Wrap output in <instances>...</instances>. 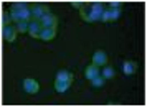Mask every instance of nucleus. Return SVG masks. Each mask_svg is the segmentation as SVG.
<instances>
[{
    "label": "nucleus",
    "instance_id": "nucleus-15",
    "mask_svg": "<svg viewBox=\"0 0 147 107\" xmlns=\"http://www.w3.org/2000/svg\"><path fill=\"white\" fill-rule=\"evenodd\" d=\"M91 82H93V86L99 87V86H102V84H104V82H106V79H104V78H102V76H101V74H98V76H96V78H93V79H91Z\"/></svg>",
    "mask_w": 147,
    "mask_h": 107
},
{
    "label": "nucleus",
    "instance_id": "nucleus-4",
    "mask_svg": "<svg viewBox=\"0 0 147 107\" xmlns=\"http://www.w3.org/2000/svg\"><path fill=\"white\" fill-rule=\"evenodd\" d=\"M41 27L43 28H56L58 27V17H55V15H47V17H43L40 20Z\"/></svg>",
    "mask_w": 147,
    "mask_h": 107
},
{
    "label": "nucleus",
    "instance_id": "nucleus-9",
    "mask_svg": "<svg viewBox=\"0 0 147 107\" xmlns=\"http://www.w3.org/2000/svg\"><path fill=\"white\" fill-rule=\"evenodd\" d=\"M122 71H124V74H134L137 71V63H134V61H126V63L122 64Z\"/></svg>",
    "mask_w": 147,
    "mask_h": 107
},
{
    "label": "nucleus",
    "instance_id": "nucleus-10",
    "mask_svg": "<svg viewBox=\"0 0 147 107\" xmlns=\"http://www.w3.org/2000/svg\"><path fill=\"white\" fill-rule=\"evenodd\" d=\"M69 86H71V81H58L56 79V82H55V89L58 92H65Z\"/></svg>",
    "mask_w": 147,
    "mask_h": 107
},
{
    "label": "nucleus",
    "instance_id": "nucleus-1",
    "mask_svg": "<svg viewBox=\"0 0 147 107\" xmlns=\"http://www.w3.org/2000/svg\"><path fill=\"white\" fill-rule=\"evenodd\" d=\"M32 15H33V20L40 21L43 17L50 15V8H48L47 5H33V7H32Z\"/></svg>",
    "mask_w": 147,
    "mask_h": 107
},
{
    "label": "nucleus",
    "instance_id": "nucleus-12",
    "mask_svg": "<svg viewBox=\"0 0 147 107\" xmlns=\"http://www.w3.org/2000/svg\"><path fill=\"white\" fill-rule=\"evenodd\" d=\"M101 76H102L104 79H111V78H114V76H116V73H114V68L106 66L104 69H102V73H101Z\"/></svg>",
    "mask_w": 147,
    "mask_h": 107
},
{
    "label": "nucleus",
    "instance_id": "nucleus-19",
    "mask_svg": "<svg viewBox=\"0 0 147 107\" xmlns=\"http://www.w3.org/2000/svg\"><path fill=\"white\" fill-rule=\"evenodd\" d=\"M121 2H109V8H119Z\"/></svg>",
    "mask_w": 147,
    "mask_h": 107
},
{
    "label": "nucleus",
    "instance_id": "nucleus-3",
    "mask_svg": "<svg viewBox=\"0 0 147 107\" xmlns=\"http://www.w3.org/2000/svg\"><path fill=\"white\" fill-rule=\"evenodd\" d=\"M41 30H43V27H41V23L38 20H32L28 23V33L32 35L33 38H40Z\"/></svg>",
    "mask_w": 147,
    "mask_h": 107
},
{
    "label": "nucleus",
    "instance_id": "nucleus-14",
    "mask_svg": "<svg viewBox=\"0 0 147 107\" xmlns=\"http://www.w3.org/2000/svg\"><path fill=\"white\" fill-rule=\"evenodd\" d=\"M28 8V3L27 2H15L10 10H27Z\"/></svg>",
    "mask_w": 147,
    "mask_h": 107
},
{
    "label": "nucleus",
    "instance_id": "nucleus-11",
    "mask_svg": "<svg viewBox=\"0 0 147 107\" xmlns=\"http://www.w3.org/2000/svg\"><path fill=\"white\" fill-rule=\"evenodd\" d=\"M56 79L58 81H71L73 82V74L69 73V71H58Z\"/></svg>",
    "mask_w": 147,
    "mask_h": 107
},
{
    "label": "nucleus",
    "instance_id": "nucleus-2",
    "mask_svg": "<svg viewBox=\"0 0 147 107\" xmlns=\"http://www.w3.org/2000/svg\"><path fill=\"white\" fill-rule=\"evenodd\" d=\"M23 89H25L28 94H36L40 91V84H38V81L28 78V79L23 81Z\"/></svg>",
    "mask_w": 147,
    "mask_h": 107
},
{
    "label": "nucleus",
    "instance_id": "nucleus-20",
    "mask_svg": "<svg viewBox=\"0 0 147 107\" xmlns=\"http://www.w3.org/2000/svg\"><path fill=\"white\" fill-rule=\"evenodd\" d=\"M71 3H73V7H78V8H81L83 5H84L83 2H71Z\"/></svg>",
    "mask_w": 147,
    "mask_h": 107
},
{
    "label": "nucleus",
    "instance_id": "nucleus-18",
    "mask_svg": "<svg viewBox=\"0 0 147 107\" xmlns=\"http://www.w3.org/2000/svg\"><path fill=\"white\" fill-rule=\"evenodd\" d=\"M109 12H111V17H113V20H117L121 15V10L119 8H109Z\"/></svg>",
    "mask_w": 147,
    "mask_h": 107
},
{
    "label": "nucleus",
    "instance_id": "nucleus-5",
    "mask_svg": "<svg viewBox=\"0 0 147 107\" xmlns=\"http://www.w3.org/2000/svg\"><path fill=\"white\" fill-rule=\"evenodd\" d=\"M17 33H18V31H17V28L12 27V25H10V27H3V28H2V36H3V40L8 41V43H10V41H15Z\"/></svg>",
    "mask_w": 147,
    "mask_h": 107
},
{
    "label": "nucleus",
    "instance_id": "nucleus-8",
    "mask_svg": "<svg viewBox=\"0 0 147 107\" xmlns=\"http://www.w3.org/2000/svg\"><path fill=\"white\" fill-rule=\"evenodd\" d=\"M98 74H101L99 66H96V64H91V66H88V68H86V73H84V76H86L88 79L91 81L93 78H96Z\"/></svg>",
    "mask_w": 147,
    "mask_h": 107
},
{
    "label": "nucleus",
    "instance_id": "nucleus-6",
    "mask_svg": "<svg viewBox=\"0 0 147 107\" xmlns=\"http://www.w3.org/2000/svg\"><path fill=\"white\" fill-rule=\"evenodd\" d=\"M106 63H107V56L104 51H96L93 54V64H96V66H104Z\"/></svg>",
    "mask_w": 147,
    "mask_h": 107
},
{
    "label": "nucleus",
    "instance_id": "nucleus-7",
    "mask_svg": "<svg viewBox=\"0 0 147 107\" xmlns=\"http://www.w3.org/2000/svg\"><path fill=\"white\" fill-rule=\"evenodd\" d=\"M55 35H56V28H43L41 33H40V40L50 41L55 38Z\"/></svg>",
    "mask_w": 147,
    "mask_h": 107
},
{
    "label": "nucleus",
    "instance_id": "nucleus-16",
    "mask_svg": "<svg viewBox=\"0 0 147 107\" xmlns=\"http://www.w3.org/2000/svg\"><path fill=\"white\" fill-rule=\"evenodd\" d=\"M12 20H13V18H12V15L10 13H3L2 15V25H3V27H10Z\"/></svg>",
    "mask_w": 147,
    "mask_h": 107
},
{
    "label": "nucleus",
    "instance_id": "nucleus-17",
    "mask_svg": "<svg viewBox=\"0 0 147 107\" xmlns=\"http://www.w3.org/2000/svg\"><path fill=\"white\" fill-rule=\"evenodd\" d=\"M113 20V17H111V12H109V8H104V12L101 15V21H111Z\"/></svg>",
    "mask_w": 147,
    "mask_h": 107
},
{
    "label": "nucleus",
    "instance_id": "nucleus-13",
    "mask_svg": "<svg viewBox=\"0 0 147 107\" xmlns=\"http://www.w3.org/2000/svg\"><path fill=\"white\" fill-rule=\"evenodd\" d=\"M28 23H30V21H17V25H15V28H17V31H18V33L28 31Z\"/></svg>",
    "mask_w": 147,
    "mask_h": 107
}]
</instances>
